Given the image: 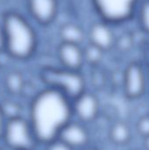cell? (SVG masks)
Listing matches in <instances>:
<instances>
[{"instance_id": "1", "label": "cell", "mask_w": 149, "mask_h": 150, "mask_svg": "<svg viewBox=\"0 0 149 150\" xmlns=\"http://www.w3.org/2000/svg\"><path fill=\"white\" fill-rule=\"evenodd\" d=\"M28 120L40 146L58 136L73 118L72 101L61 91L44 86L30 99L27 108Z\"/></svg>"}, {"instance_id": "2", "label": "cell", "mask_w": 149, "mask_h": 150, "mask_svg": "<svg viewBox=\"0 0 149 150\" xmlns=\"http://www.w3.org/2000/svg\"><path fill=\"white\" fill-rule=\"evenodd\" d=\"M2 25L4 32V52L17 61H27L37 51L39 38L35 28L23 15L10 11L4 14Z\"/></svg>"}, {"instance_id": "3", "label": "cell", "mask_w": 149, "mask_h": 150, "mask_svg": "<svg viewBox=\"0 0 149 150\" xmlns=\"http://www.w3.org/2000/svg\"><path fill=\"white\" fill-rule=\"evenodd\" d=\"M40 77L44 86L61 91L71 100L88 90L82 71L69 70L61 66H47L41 69Z\"/></svg>"}, {"instance_id": "4", "label": "cell", "mask_w": 149, "mask_h": 150, "mask_svg": "<svg viewBox=\"0 0 149 150\" xmlns=\"http://www.w3.org/2000/svg\"><path fill=\"white\" fill-rule=\"evenodd\" d=\"M1 141L10 150H38L40 148L26 116L8 120Z\"/></svg>"}, {"instance_id": "5", "label": "cell", "mask_w": 149, "mask_h": 150, "mask_svg": "<svg viewBox=\"0 0 149 150\" xmlns=\"http://www.w3.org/2000/svg\"><path fill=\"white\" fill-rule=\"evenodd\" d=\"M140 2L141 0H90L97 18L112 25H123L134 18Z\"/></svg>"}, {"instance_id": "6", "label": "cell", "mask_w": 149, "mask_h": 150, "mask_svg": "<svg viewBox=\"0 0 149 150\" xmlns=\"http://www.w3.org/2000/svg\"><path fill=\"white\" fill-rule=\"evenodd\" d=\"M122 90L129 100H139L148 94V78L146 63L133 61L129 62L123 72Z\"/></svg>"}, {"instance_id": "7", "label": "cell", "mask_w": 149, "mask_h": 150, "mask_svg": "<svg viewBox=\"0 0 149 150\" xmlns=\"http://www.w3.org/2000/svg\"><path fill=\"white\" fill-rule=\"evenodd\" d=\"M71 101L74 120L90 126L99 118L101 102L94 91L88 89Z\"/></svg>"}, {"instance_id": "8", "label": "cell", "mask_w": 149, "mask_h": 150, "mask_svg": "<svg viewBox=\"0 0 149 150\" xmlns=\"http://www.w3.org/2000/svg\"><path fill=\"white\" fill-rule=\"evenodd\" d=\"M113 26L112 24L97 18L87 29V42L99 47L105 53L112 50L117 42Z\"/></svg>"}, {"instance_id": "9", "label": "cell", "mask_w": 149, "mask_h": 150, "mask_svg": "<svg viewBox=\"0 0 149 150\" xmlns=\"http://www.w3.org/2000/svg\"><path fill=\"white\" fill-rule=\"evenodd\" d=\"M58 139L75 150H81L92 145L89 126L76 120H72L63 127Z\"/></svg>"}, {"instance_id": "10", "label": "cell", "mask_w": 149, "mask_h": 150, "mask_svg": "<svg viewBox=\"0 0 149 150\" xmlns=\"http://www.w3.org/2000/svg\"><path fill=\"white\" fill-rule=\"evenodd\" d=\"M56 58L59 66L74 71H82L85 64L83 46L60 42L56 47Z\"/></svg>"}, {"instance_id": "11", "label": "cell", "mask_w": 149, "mask_h": 150, "mask_svg": "<svg viewBox=\"0 0 149 150\" xmlns=\"http://www.w3.org/2000/svg\"><path fill=\"white\" fill-rule=\"evenodd\" d=\"M31 18L37 24L47 26L54 22L60 11L59 0H26Z\"/></svg>"}, {"instance_id": "12", "label": "cell", "mask_w": 149, "mask_h": 150, "mask_svg": "<svg viewBox=\"0 0 149 150\" xmlns=\"http://www.w3.org/2000/svg\"><path fill=\"white\" fill-rule=\"evenodd\" d=\"M58 35L61 42H68L83 46L87 42V30L75 22H67L59 28Z\"/></svg>"}, {"instance_id": "13", "label": "cell", "mask_w": 149, "mask_h": 150, "mask_svg": "<svg viewBox=\"0 0 149 150\" xmlns=\"http://www.w3.org/2000/svg\"><path fill=\"white\" fill-rule=\"evenodd\" d=\"M108 137L111 142L117 147L127 146L133 138L131 127L125 121H116L110 127Z\"/></svg>"}, {"instance_id": "14", "label": "cell", "mask_w": 149, "mask_h": 150, "mask_svg": "<svg viewBox=\"0 0 149 150\" xmlns=\"http://www.w3.org/2000/svg\"><path fill=\"white\" fill-rule=\"evenodd\" d=\"M4 85L9 96L18 98L23 95V91L26 86V81L20 71L11 70L5 75Z\"/></svg>"}, {"instance_id": "15", "label": "cell", "mask_w": 149, "mask_h": 150, "mask_svg": "<svg viewBox=\"0 0 149 150\" xmlns=\"http://www.w3.org/2000/svg\"><path fill=\"white\" fill-rule=\"evenodd\" d=\"M17 98H18L9 96L0 102V105L7 120L25 116L23 115V106Z\"/></svg>"}, {"instance_id": "16", "label": "cell", "mask_w": 149, "mask_h": 150, "mask_svg": "<svg viewBox=\"0 0 149 150\" xmlns=\"http://www.w3.org/2000/svg\"><path fill=\"white\" fill-rule=\"evenodd\" d=\"M134 18L141 31L149 36V0H141Z\"/></svg>"}, {"instance_id": "17", "label": "cell", "mask_w": 149, "mask_h": 150, "mask_svg": "<svg viewBox=\"0 0 149 150\" xmlns=\"http://www.w3.org/2000/svg\"><path fill=\"white\" fill-rule=\"evenodd\" d=\"M83 52L85 64H88L91 67L98 66L102 62L104 55L105 54V52L100 49L99 47L88 42H86V44L83 45Z\"/></svg>"}, {"instance_id": "18", "label": "cell", "mask_w": 149, "mask_h": 150, "mask_svg": "<svg viewBox=\"0 0 149 150\" xmlns=\"http://www.w3.org/2000/svg\"><path fill=\"white\" fill-rule=\"evenodd\" d=\"M135 130L141 139L149 136V113L141 116L137 120Z\"/></svg>"}, {"instance_id": "19", "label": "cell", "mask_w": 149, "mask_h": 150, "mask_svg": "<svg viewBox=\"0 0 149 150\" xmlns=\"http://www.w3.org/2000/svg\"><path fill=\"white\" fill-rule=\"evenodd\" d=\"M40 149L41 150H75L59 139L54 140L45 145H42Z\"/></svg>"}, {"instance_id": "20", "label": "cell", "mask_w": 149, "mask_h": 150, "mask_svg": "<svg viewBox=\"0 0 149 150\" xmlns=\"http://www.w3.org/2000/svg\"><path fill=\"white\" fill-rule=\"evenodd\" d=\"M7 119L3 112V109L0 105V141L2 140V137H3V134H4V128H5V126H6V123H7Z\"/></svg>"}, {"instance_id": "21", "label": "cell", "mask_w": 149, "mask_h": 150, "mask_svg": "<svg viewBox=\"0 0 149 150\" xmlns=\"http://www.w3.org/2000/svg\"><path fill=\"white\" fill-rule=\"evenodd\" d=\"M5 49V38H4V32L2 25V23L0 24V53L4 52Z\"/></svg>"}, {"instance_id": "22", "label": "cell", "mask_w": 149, "mask_h": 150, "mask_svg": "<svg viewBox=\"0 0 149 150\" xmlns=\"http://www.w3.org/2000/svg\"><path fill=\"white\" fill-rule=\"evenodd\" d=\"M142 149L143 150H149V136L142 139Z\"/></svg>"}, {"instance_id": "23", "label": "cell", "mask_w": 149, "mask_h": 150, "mask_svg": "<svg viewBox=\"0 0 149 150\" xmlns=\"http://www.w3.org/2000/svg\"><path fill=\"white\" fill-rule=\"evenodd\" d=\"M81 150H100V149H98V148L96 147V146L90 145V146H89V147H87V148H84V149H83Z\"/></svg>"}, {"instance_id": "24", "label": "cell", "mask_w": 149, "mask_h": 150, "mask_svg": "<svg viewBox=\"0 0 149 150\" xmlns=\"http://www.w3.org/2000/svg\"><path fill=\"white\" fill-rule=\"evenodd\" d=\"M146 66H147V72H148V94H149V61L148 62H146Z\"/></svg>"}, {"instance_id": "25", "label": "cell", "mask_w": 149, "mask_h": 150, "mask_svg": "<svg viewBox=\"0 0 149 150\" xmlns=\"http://www.w3.org/2000/svg\"><path fill=\"white\" fill-rule=\"evenodd\" d=\"M133 150H143V149H134Z\"/></svg>"}, {"instance_id": "26", "label": "cell", "mask_w": 149, "mask_h": 150, "mask_svg": "<svg viewBox=\"0 0 149 150\" xmlns=\"http://www.w3.org/2000/svg\"><path fill=\"white\" fill-rule=\"evenodd\" d=\"M0 150H2V149H1V148H0Z\"/></svg>"}]
</instances>
